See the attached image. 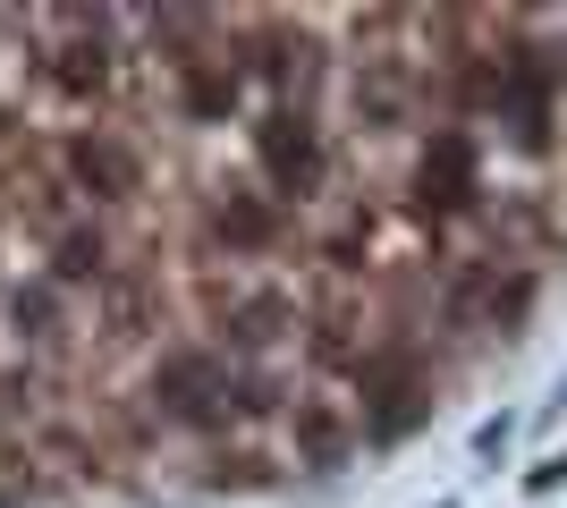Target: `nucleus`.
Masks as SVG:
<instances>
[{
  "instance_id": "nucleus-1",
  "label": "nucleus",
  "mask_w": 567,
  "mask_h": 508,
  "mask_svg": "<svg viewBox=\"0 0 567 508\" xmlns=\"http://www.w3.org/2000/svg\"><path fill=\"white\" fill-rule=\"evenodd\" d=\"M68 161H77V178H85L94 195H127V187H136V161H127L119 145H102V136H85Z\"/></svg>"
},
{
  "instance_id": "nucleus-5",
  "label": "nucleus",
  "mask_w": 567,
  "mask_h": 508,
  "mask_svg": "<svg viewBox=\"0 0 567 508\" xmlns=\"http://www.w3.org/2000/svg\"><path fill=\"white\" fill-rule=\"evenodd\" d=\"M18 322H51V297L43 288H18Z\"/></svg>"
},
{
  "instance_id": "nucleus-2",
  "label": "nucleus",
  "mask_w": 567,
  "mask_h": 508,
  "mask_svg": "<svg viewBox=\"0 0 567 508\" xmlns=\"http://www.w3.org/2000/svg\"><path fill=\"white\" fill-rule=\"evenodd\" d=\"M263 153H271V170L297 187V178L314 170V136H305V119H271V127H263Z\"/></svg>"
},
{
  "instance_id": "nucleus-4",
  "label": "nucleus",
  "mask_w": 567,
  "mask_h": 508,
  "mask_svg": "<svg viewBox=\"0 0 567 508\" xmlns=\"http://www.w3.org/2000/svg\"><path fill=\"white\" fill-rule=\"evenodd\" d=\"M60 280H102V238H60Z\"/></svg>"
},
{
  "instance_id": "nucleus-3",
  "label": "nucleus",
  "mask_w": 567,
  "mask_h": 508,
  "mask_svg": "<svg viewBox=\"0 0 567 508\" xmlns=\"http://www.w3.org/2000/svg\"><path fill=\"white\" fill-rule=\"evenodd\" d=\"M280 322H288V305H280V297H263V305H246V314H238V331H229V339H238V348H263Z\"/></svg>"
}]
</instances>
